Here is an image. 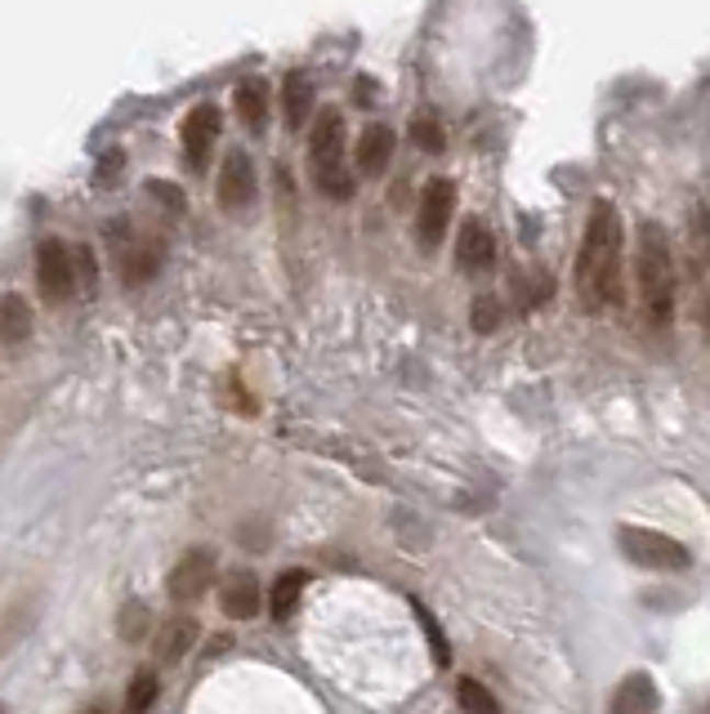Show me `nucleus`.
Instances as JSON below:
<instances>
[{"instance_id": "nucleus-16", "label": "nucleus", "mask_w": 710, "mask_h": 714, "mask_svg": "<svg viewBox=\"0 0 710 714\" xmlns=\"http://www.w3.org/2000/svg\"><path fill=\"white\" fill-rule=\"evenodd\" d=\"M233 107H237L246 129H264V121H269V90H264V81H241L233 90Z\"/></svg>"}, {"instance_id": "nucleus-19", "label": "nucleus", "mask_w": 710, "mask_h": 714, "mask_svg": "<svg viewBox=\"0 0 710 714\" xmlns=\"http://www.w3.org/2000/svg\"><path fill=\"white\" fill-rule=\"evenodd\" d=\"M161 269V246L157 241H139V246H131V250H125V282H131V286H144L153 273Z\"/></svg>"}, {"instance_id": "nucleus-8", "label": "nucleus", "mask_w": 710, "mask_h": 714, "mask_svg": "<svg viewBox=\"0 0 710 714\" xmlns=\"http://www.w3.org/2000/svg\"><path fill=\"white\" fill-rule=\"evenodd\" d=\"M211 580H215V554H211V549H188V554L174 563L170 580H166V594H170L174 603H198V599L206 594Z\"/></svg>"}, {"instance_id": "nucleus-14", "label": "nucleus", "mask_w": 710, "mask_h": 714, "mask_svg": "<svg viewBox=\"0 0 710 714\" xmlns=\"http://www.w3.org/2000/svg\"><path fill=\"white\" fill-rule=\"evenodd\" d=\"M192 638H198V621L192 616H174V621H166L161 625V634H157V661H183L188 657V647H192Z\"/></svg>"}, {"instance_id": "nucleus-25", "label": "nucleus", "mask_w": 710, "mask_h": 714, "mask_svg": "<svg viewBox=\"0 0 710 714\" xmlns=\"http://www.w3.org/2000/svg\"><path fill=\"white\" fill-rule=\"evenodd\" d=\"M121 634L131 638V643L144 638V603H131V608H125V616H121Z\"/></svg>"}, {"instance_id": "nucleus-2", "label": "nucleus", "mask_w": 710, "mask_h": 714, "mask_svg": "<svg viewBox=\"0 0 710 714\" xmlns=\"http://www.w3.org/2000/svg\"><path fill=\"white\" fill-rule=\"evenodd\" d=\"M634 277H639V304L653 327H666L675 317V254L666 241V228L643 219L634 233Z\"/></svg>"}, {"instance_id": "nucleus-9", "label": "nucleus", "mask_w": 710, "mask_h": 714, "mask_svg": "<svg viewBox=\"0 0 710 714\" xmlns=\"http://www.w3.org/2000/svg\"><path fill=\"white\" fill-rule=\"evenodd\" d=\"M657 705H662V692H657L653 675L649 670H630L617 683V692L608 701V714H657Z\"/></svg>"}, {"instance_id": "nucleus-22", "label": "nucleus", "mask_w": 710, "mask_h": 714, "mask_svg": "<svg viewBox=\"0 0 710 714\" xmlns=\"http://www.w3.org/2000/svg\"><path fill=\"white\" fill-rule=\"evenodd\" d=\"M412 608H416V621H420V630H425V638H429V653H433V661L447 670V666H451V647H447V638H442L438 621L429 616V608H425V603H412Z\"/></svg>"}, {"instance_id": "nucleus-18", "label": "nucleus", "mask_w": 710, "mask_h": 714, "mask_svg": "<svg viewBox=\"0 0 710 714\" xmlns=\"http://www.w3.org/2000/svg\"><path fill=\"white\" fill-rule=\"evenodd\" d=\"M32 336V308L23 295H5L0 299V340L5 344H23Z\"/></svg>"}, {"instance_id": "nucleus-28", "label": "nucleus", "mask_w": 710, "mask_h": 714, "mask_svg": "<svg viewBox=\"0 0 710 714\" xmlns=\"http://www.w3.org/2000/svg\"><path fill=\"white\" fill-rule=\"evenodd\" d=\"M706 714H710V705H706Z\"/></svg>"}, {"instance_id": "nucleus-21", "label": "nucleus", "mask_w": 710, "mask_h": 714, "mask_svg": "<svg viewBox=\"0 0 710 714\" xmlns=\"http://www.w3.org/2000/svg\"><path fill=\"white\" fill-rule=\"evenodd\" d=\"M457 701L465 714H500V701L478 683V679H461L457 683Z\"/></svg>"}, {"instance_id": "nucleus-26", "label": "nucleus", "mask_w": 710, "mask_h": 714, "mask_svg": "<svg viewBox=\"0 0 710 714\" xmlns=\"http://www.w3.org/2000/svg\"><path fill=\"white\" fill-rule=\"evenodd\" d=\"M496 317H500V308H496L492 299H478V304H474V331H483V336L496 331Z\"/></svg>"}, {"instance_id": "nucleus-11", "label": "nucleus", "mask_w": 710, "mask_h": 714, "mask_svg": "<svg viewBox=\"0 0 710 714\" xmlns=\"http://www.w3.org/2000/svg\"><path fill=\"white\" fill-rule=\"evenodd\" d=\"M264 594H260V580H255L250 571H233L224 580V590H219V608L233 616V621H250L255 612H260Z\"/></svg>"}, {"instance_id": "nucleus-13", "label": "nucleus", "mask_w": 710, "mask_h": 714, "mask_svg": "<svg viewBox=\"0 0 710 714\" xmlns=\"http://www.w3.org/2000/svg\"><path fill=\"white\" fill-rule=\"evenodd\" d=\"M394 129L390 125H367L362 129V139H358V170L362 174H384L390 170V161H394Z\"/></svg>"}, {"instance_id": "nucleus-3", "label": "nucleus", "mask_w": 710, "mask_h": 714, "mask_svg": "<svg viewBox=\"0 0 710 714\" xmlns=\"http://www.w3.org/2000/svg\"><path fill=\"white\" fill-rule=\"evenodd\" d=\"M308 166H313V179H317V188L327 192V197H336V202H349L353 197V179L345 170V112L327 107V112L313 121Z\"/></svg>"}, {"instance_id": "nucleus-12", "label": "nucleus", "mask_w": 710, "mask_h": 714, "mask_svg": "<svg viewBox=\"0 0 710 714\" xmlns=\"http://www.w3.org/2000/svg\"><path fill=\"white\" fill-rule=\"evenodd\" d=\"M457 259H461V269H465V273H483V269H492V259H496V241H492L487 224H478V219H465V224H461V237H457Z\"/></svg>"}, {"instance_id": "nucleus-24", "label": "nucleus", "mask_w": 710, "mask_h": 714, "mask_svg": "<svg viewBox=\"0 0 710 714\" xmlns=\"http://www.w3.org/2000/svg\"><path fill=\"white\" fill-rule=\"evenodd\" d=\"M72 264H77V282H81V291H86V295H94V291H99V286H94V282H99L94 254H90V250L81 246V254H72Z\"/></svg>"}, {"instance_id": "nucleus-5", "label": "nucleus", "mask_w": 710, "mask_h": 714, "mask_svg": "<svg viewBox=\"0 0 710 714\" xmlns=\"http://www.w3.org/2000/svg\"><path fill=\"white\" fill-rule=\"evenodd\" d=\"M451 215H457V183L429 179L425 192H420V211H416V241L425 250H438L447 228H451Z\"/></svg>"}, {"instance_id": "nucleus-7", "label": "nucleus", "mask_w": 710, "mask_h": 714, "mask_svg": "<svg viewBox=\"0 0 710 714\" xmlns=\"http://www.w3.org/2000/svg\"><path fill=\"white\" fill-rule=\"evenodd\" d=\"M179 139H183V161H188V170L202 174V170L211 166L215 144H219V107H215V103H198V107L183 116Z\"/></svg>"}, {"instance_id": "nucleus-4", "label": "nucleus", "mask_w": 710, "mask_h": 714, "mask_svg": "<svg viewBox=\"0 0 710 714\" xmlns=\"http://www.w3.org/2000/svg\"><path fill=\"white\" fill-rule=\"evenodd\" d=\"M617 545L621 554L634 563V567H649V571H684L692 563V554L666 536V532H653V528H617Z\"/></svg>"}, {"instance_id": "nucleus-15", "label": "nucleus", "mask_w": 710, "mask_h": 714, "mask_svg": "<svg viewBox=\"0 0 710 714\" xmlns=\"http://www.w3.org/2000/svg\"><path fill=\"white\" fill-rule=\"evenodd\" d=\"M308 112H313V81H308V72H291L282 81V116L291 129H300L308 121Z\"/></svg>"}, {"instance_id": "nucleus-29", "label": "nucleus", "mask_w": 710, "mask_h": 714, "mask_svg": "<svg viewBox=\"0 0 710 714\" xmlns=\"http://www.w3.org/2000/svg\"><path fill=\"white\" fill-rule=\"evenodd\" d=\"M0 714H5V710H0Z\"/></svg>"}, {"instance_id": "nucleus-27", "label": "nucleus", "mask_w": 710, "mask_h": 714, "mask_svg": "<svg viewBox=\"0 0 710 714\" xmlns=\"http://www.w3.org/2000/svg\"><path fill=\"white\" fill-rule=\"evenodd\" d=\"M86 714H112V710H103V705H94V710H86Z\"/></svg>"}, {"instance_id": "nucleus-10", "label": "nucleus", "mask_w": 710, "mask_h": 714, "mask_svg": "<svg viewBox=\"0 0 710 714\" xmlns=\"http://www.w3.org/2000/svg\"><path fill=\"white\" fill-rule=\"evenodd\" d=\"M215 197H219L224 211H241V206H250V197H255V170H250V157H246V152H228V157H224Z\"/></svg>"}, {"instance_id": "nucleus-20", "label": "nucleus", "mask_w": 710, "mask_h": 714, "mask_svg": "<svg viewBox=\"0 0 710 714\" xmlns=\"http://www.w3.org/2000/svg\"><path fill=\"white\" fill-rule=\"evenodd\" d=\"M157 696H161L157 675H153V670H139V675L131 679V688H125V714H148Z\"/></svg>"}, {"instance_id": "nucleus-1", "label": "nucleus", "mask_w": 710, "mask_h": 714, "mask_svg": "<svg viewBox=\"0 0 710 714\" xmlns=\"http://www.w3.org/2000/svg\"><path fill=\"white\" fill-rule=\"evenodd\" d=\"M621 250H626V233H621L617 206L595 202L586 215V233H581V250H576V291L590 313L617 308L626 295V254Z\"/></svg>"}, {"instance_id": "nucleus-6", "label": "nucleus", "mask_w": 710, "mask_h": 714, "mask_svg": "<svg viewBox=\"0 0 710 714\" xmlns=\"http://www.w3.org/2000/svg\"><path fill=\"white\" fill-rule=\"evenodd\" d=\"M36 286L45 295V304H68L77 295V264H72V250L63 246L58 237L36 246Z\"/></svg>"}, {"instance_id": "nucleus-17", "label": "nucleus", "mask_w": 710, "mask_h": 714, "mask_svg": "<svg viewBox=\"0 0 710 714\" xmlns=\"http://www.w3.org/2000/svg\"><path fill=\"white\" fill-rule=\"evenodd\" d=\"M304 586H308V571H300V567H291V571H282V576L273 580V594H269V612H273V621H291V612L300 608Z\"/></svg>"}, {"instance_id": "nucleus-23", "label": "nucleus", "mask_w": 710, "mask_h": 714, "mask_svg": "<svg viewBox=\"0 0 710 714\" xmlns=\"http://www.w3.org/2000/svg\"><path fill=\"white\" fill-rule=\"evenodd\" d=\"M412 144H420L425 152H442V148H447V135H442V125H438L429 112L412 116Z\"/></svg>"}]
</instances>
